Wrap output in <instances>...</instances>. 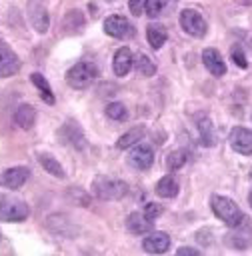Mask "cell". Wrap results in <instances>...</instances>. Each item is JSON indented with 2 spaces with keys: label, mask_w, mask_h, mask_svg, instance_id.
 Here are the masks:
<instances>
[{
  "label": "cell",
  "mask_w": 252,
  "mask_h": 256,
  "mask_svg": "<svg viewBox=\"0 0 252 256\" xmlns=\"http://www.w3.org/2000/svg\"><path fill=\"white\" fill-rule=\"evenodd\" d=\"M98 78V68L92 62H78L66 72V82L74 90H84L88 88L94 80Z\"/></svg>",
  "instance_id": "3"
},
{
  "label": "cell",
  "mask_w": 252,
  "mask_h": 256,
  "mask_svg": "<svg viewBox=\"0 0 252 256\" xmlns=\"http://www.w3.org/2000/svg\"><path fill=\"white\" fill-rule=\"evenodd\" d=\"M104 32L118 40H130V38H134L136 28L128 18H124L120 14H112L104 20Z\"/></svg>",
  "instance_id": "5"
},
{
  "label": "cell",
  "mask_w": 252,
  "mask_h": 256,
  "mask_svg": "<svg viewBox=\"0 0 252 256\" xmlns=\"http://www.w3.org/2000/svg\"><path fill=\"white\" fill-rule=\"evenodd\" d=\"M178 254H190V256H198V250H196V248H190V246H182V248H178Z\"/></svg>",
  "instance_id": "34"
},
{
  "label": "cell",
  "mask_w": 252,
  "mask_h": 256,
  "mask_svg": "<svg viewBox=\"0 0 252 256\" xmlns=\"http://www.w3.org/2000/svg\"><path fill=\"white\" fill-rule=\"evenodd\" d=\"M92 194L100 200H120L128 194V184L114 176H96L92 180Z\"/></svg>",
  "instance_id": "2"
},
{
  "label": "cell",
  "mask_w": 252,
  "mask_h": 256,
  "mask_svg": "<svg viewBox=\"0 0 252 256\" xmlns=\"http://www.w3.org/2000/svg\"><path fill=\"white\" fill-rule=\"evenodd\" d=\"M68 196L72 198L74 204H82V206H88V196H84V190L82 188H70L68 190Z\"/></svg>",
  "instance_id": "31"
},
{
  "label": "cell",
  "mask_w": 252,
  "mask_h": 256,
  "mask_svg": "<svg viewBox=\"0 0 252 256\" xmlns=\"http://www.w3.org/2000/svg\"><path fill=\"white\" fill-rule=\"evenodd\" d=\"M210 206H212V212L216 214L218 220H222L226 226L230 228H238L244 220V214L242 210L238 208V204L234 200H230L228 196H220V194H214L210 198Z\"/></svg>",
  "instance_id": "1"
},
{
  "label": "cell",
  "mask_w": 252,
  "mask_h": 256,
  "mask_svg": "<svg viewBox=\"0 0 252 256\" xmlns=\"http://www.w3.org/2000/svg\"><path fill=\"white\" fill-rule=\"evenodd\" d=\"M28 18H30V22H32L36 32H40V34L48 32L50 16H48V10L42 4V0H30L28 2Z\"/></svg>",
  "instance_id": "10"
},
{
  "label": "cell",
  "mask_w": 252,
  "mask_h": 256,
  "mask_svg": "<svg viewBox=\"0 0 252 256\" xmlns=\"http://www.w3.org/2000/svg\"><path fill=\"white\" fill-rule=\"evenodd\" d=\"M64 132L66 134H70L68 136V140H70V144L74 146V148H84V144H86V140H84V134H82V130H80V126L76 124V122H66V126H64Z\"/></svg>",
  "instance_id": "26"
},
{
  "label": "cell",
  "mask_w": 252,
  "mask_h": 256,
  "mask_svg": "<svg viewBox=\"0 0 252 256\" xmlns=\"http://www.w3.org/2000/svg\"><path fill=\"white\" fill-rule=\"evenodd\" d=\"M146 38H148V44H150L154 50H158V48L164 46V42H166V38H168V32H166V28H164L162 24L152 22V24L146 26Z\"/></svg>",
  "instance_id": "19"
},
{
  "label": "cell",
  "mask_w": 252,
  "mask_h": 256,
  "mask_svg": "<svg viewBox=\"0 0 252 256\" xmlns=\"http://www.w3.org/2000/svg\"><path fill=\"white\" fill-rule=\"evenodd\" d=\"M180 26L186 34H190L194 38H202L208 30L204 16L198 10H192V8H186V10L180 12Z\"/></svg>",
  "instance_id": "6"
},
{
  "label": "cell",
  "mask_w": 252,
  "mask_h": 256,
  "mask_svg": "<svg viewBox=\"0 0 252 256\" xmlns=\"http://www.w3.org/2000/svg\"><path fill=\"white\" fill-rule=\"evenodd\" d=\"M144 126H134V128H130L126 134H122L120 138H118V142H116V148L118 150H126V148H132L134 144H138L140 140H142V136H144Z\"/></svg>",
  "instance_id": "20"
},
{
  "label": "cell",
  "mask_w": 252,
  "mask_h": 256,
  "mask_svg": "<svg viewBox=\"0 0 252 256\" xmlns=\"http://www.w3.org/2000/svg\"><path fill=\"white\" fill-rule=\"evenodd\" d=\"M134 64V56L130 52V48H118L116 54H114V60H112V68H114V74L116 76H126L130 72Z\"/></svg>",
  "instance_id": "15"
},
{
  "label": "cell",
  "mask_w": 252,
  "mask_h": 256,
  "mask_svg": "<svg viewBox=\"0 0 252 256\" xmlns=\"http://www.w3.org/2000/svg\"><path fill=\"white\" fill-rule=\"evenodd\" d=\"M134 64H136V68H138V72H140L142 76H154V74H156V64H154L152 58L146 56V54H138Z\"/></svg>",
  "instance_id": "28"
},
{
  "label": "cell",
  "mask_w": 252,
  "mask_h": 256,
  "mask_svg": "<svg viewBox=\"0 0 252 256\" xmlns=\"http://www.w3.org/2000/svg\"><path fill=\"white\" fill-rule=\"evenodd\" d=\"M228 142L234 152L244 154V156L252 154V130H248L244 126H234L228 134Z\"/></svg>",
  "instance_id": "8"
},
{
  "label": "cell",
  "mask_w": 252,
  "mask_h": 256,
  "mask_svg": "<svg viewBox=\"0 0 252 256\" xmlns=\"http://www.w3.org/2000/svg\"><path fill=\"white\" fill-rule=\"evenodd\" d=\"M128 164L136 170H148L154 164V152L148 144H134L128 154Z\"/></svg>",
  "instance_id": "9"
},
{
  "label": "cell",
  "mask_w": 252,
  "mask_h": 256,
  "mask_svg": "<svg viewBox=\"0 0 252 256\" xmlns=\"http://www.w3.org/2000/svg\"><path fill=\"white\" fill-rule=\"evenodd\" d=\"M22 62L16 56V52L8 46V42L0 40V78H10L14 74H18Z\"/></svg>",
  "instance_id": "7"
},
{
  "label": "cell",
  "mask_w": 252,
  "mask_h": 256,
  "mask_svg": "<svg viewBox=\"0 0 252 256\" xmlns=\"http://www.w3.org/2000/svg\"><path fill=\"white\" fill-rule=\"evenodd\" d=\"M146 4H148V0H128V8L134 16H140L142 10L146 8Z\"/></svg>",
  "instance_id": "33"
},
{
  "label": "cell",
  "mask_w": 252,
  "mask_h": 256,
  "mask_svg": "<svg viewBox=\"0 0 252 256\" xmlns=\"http://www.w3.org/2000/svg\"><path fill=\"white\" fill-rule=\"evenodd\" d=\"M142 248L148 254H164L170 248V236L166 232H152L142 240Z\"/></svg>",
  "instance_id": "13"
},
{
  "label": "cell",
  "mask_w": 252,
  "mask_h": 256,
  "mask_svg": "<svg viewBox=\"0 0 252 256\" xmlns=\"http://www.w3.org/2000/svg\"><path fill=\"white\" fill-rule=\"evenodd\" d=\"M202 62L206 66V70L212 74V76H224L226 74V64H224V58L222 54L216 50V48H204L202 52Z\"/></svg>",
  "instance_id": "12"
},
{
  "label": "cell",
  "mask_w": 252,
  "mask_h": 256,
  "mask_svg": "<svg viewBox=\"0 0 252 256\" xmlns=\"http://www.w3.org/2000/svg\"><path fill=\"white\" fill-rule=\"evenodd\" d=\"M144 214H146V218H150L152 222L162 214V206L160 204H156V202H148L146 204V208H144Z\"/></svg>",
  "instance_id": "32"
},
{
  "label": "cell",
  "mask_w": 252,
  "mask_h": 256,
  "mask_svg": "<svg viewBox=\"0 0 252 256\" xmlns=\"http://www.w3.org/2000/svg\"><path fill=\"white\" fill-rule=\"evenodd\" d=\"M14 122L22 130H30L36 122V108L32 104H20L14 112Z\"/></svg>",
  "instance_id": "16"
},
{
  "label": "cell",
  "mask_w": 252,
  "mask_h": 256,
  "mask_svg": "<svg viewBox=\"0 0 252 256\" xmlns=\"http://www.w3.org/2000/svg\"><path fill=\"white\" fill-rule=\"evenodd\" d=\"M174 6H176V0H148L144 12H146L150 18H158V16H162V14H168Z\"/></svg>",
  "instance_id": "22"
},
{
  "label": "cell",
  "mask_w": 252,
  "mask_h": 256,
  "mask_svg": "<svg viewBox=\"0 0 252 256\" xmlns=\"http://www.w3.org/2000/svg\"><path fill=\"white\" fill-rule=\"evenodd\" d=\"M46 228H48L50 232H54V234L62 236V238H70V236H74V234H72L70 230H66V228H72V230H76L74 222H72L68 216H64V214H56V216H50V218L46 220Z\"/></svg>",
  "instance_id": "14"
},
{
  "label": "cell",
  "mask_w": 252,
  "mask_h": 256,
  "mask_svg": "<svg viewBox=\"0 0 252 256\" xmlns=\"http://www.w3.org/2000/svg\"><path fill=\"white\" fill-rule=\"evenodd\" d=\"M30 214V208L24 200L8 196V194H0V220L4 222H22L26 220Z\"/></svg>",
  "instance_id": "4"
},
{
  "label": "cell",
  "mask_w": 252,
  "mask_h": 256,
  "mask_svg": "<svg viewBox=\"0 0 252 256\" xmlns=\"http://www.w3.org/2000/svg\"><path fill=\"white\" fill-rule=\"evenodd\" d=\"M186 160H188V154H186V150H174V152H170L168 156H166V168L172 172V170H180L184 164H186Z\"/></svg>",
  "instance_id": "27"
},
{
  "label": "cell",
  "mask_w": 252,
  "mask_h": 256,
  "mask_svg": "<svg viewBox=\"0 0 252 256\" xmlns=\"http://www.w3.org/2000/svg\"><path fill=\"white\" fill-rule=\"evenodd\" d=\"M178 182L174 176H162L156 184V194L162 196V198H174L178 194Z\"/></svg>",
  "instance_id": "25"
},
{
  "label": "cell",
  "mask_w": 252,
  "mask_h": 256,
  "mask_svg": "<svg viewBox=\"0 0 252 256\" xmlns=\"http://www.w3.org/2000/svg\"><path fill=\"white\" fill-rule=\"evenodd\" d=\"M248 204H250V208H252V192L248 194Z\"/></svg>",
  "instance_id": "35"
},
{
  "label": "cell",
  "mask_w": 252,
  "mask_h": 256,
  "mask_svg": "<svg viewBox=\"0 0 252 256\" xmlns=\"http://www.w3.org/2000/svg\"><path fill=\"white\" fill-rule=\"evenodd\" d=\"M0 238H2V234H0Z\"/></svg>",
  "instance_id": "36"
},
{
  "label": "cell",
  "mask_w": 252,
  "mask_h": 256,
  "mask_svg": "<svg viewBox=\"0 0 252 256\" xmlns=\"http://www.w3.org/2000/svg\"><path fill=\"white\" fill-rule=\"evenodd\" d=\"M30 176V170L26 166H14V168H8L0 174V186L8 188V190H18Z\"/></svg>",
  "instance_id": "11"
},
{
  "label": "cell",
  "mask_w": 252,
  "mask_h": 256,
  "mask_svg": "<svg viewBox=\"0 0 252 256\" xmlns=\"http://www.w3.org/2000/svg\"><path fill=\"white\" fill-rule=\"evenodd\" d=\"M230 56H232V60H234V64L238 66V68H248V58H246V54H244V48L242 46H232V50H230Z\"/></svg>",
  "instance_id": "30"
},
{
  "label": "cell",
  "mask_w": 252,
  "mask_h": 256,
  "mask_svg": "<svg viewBox=\"0 0 252 256\" xmlns=\"http://www.w3.org/2000/svg\"><path fill=\"white\" fill-rule=\"evenodd\" d=\"M86 20H84V14L80 10H68L66 16L62 18V32L66 34H76L84 28Z\"/></svg>",
  "instance_id": "18"
},
{
  "label": "cell",
  "mask_w": 252,
  "mask_h": 256,
  "mask_svg": "<svg viewBox=\"0 0 252 256\" xmlns=\"http://www.w3.org/2000/svg\"><path fill=\"white\" fill-rule=\"evenodd\" d=\"M30 82H32V84L38 88L40 98H42L46 104H54V92H52L50 84L46 82V78H44L40 72H32V74H30Z\"/></svg>",
  "instance_id": "21"
},
{
  "label": "cell",
  "mask_w": 252,
  "mask_h": 256,
  "mask_svg": "<svg viewBox=\"0 0 252 256\" xmlns=\"http://www.w3.org/2000/svg\"><path fill=\"white\" fill-rule=\"evenodd\" d=\"M38 162H40V166H42L48 174H52V176H56V178H64V168H62V164H60L52 154L40 152V154H38Z\"/></svg>",
  "instance_id": "23"
},
{
  "label": "cell",
  "mask_w": 252,
  "mask_h": 256,
  "mask_svg": "<svg viewBox=\"0 0 252 256\" xmlns=\"http://www.w3.org/2000/svg\"><path fill=\"white\" fill-rule=\"evenodd\" d=\"M106 116L116 120V122H122V120L128 118V110H126V106L122 102H110L106 106Z\"/></svg>",
  "instance_id": "29"
},
{
  "label": "cell",
  "mask_w": 252,
  "mask_h": 256,
  "mask_svg": "<svg viewBox=\"0 0 252 256\" xmlns=\"http://www.w3.org/2000/svg\"><path fill=\"white\" fill-rule=\"evenodd\" d=\"M126 228L132 232V234H146L152 230V220L146 218L144 212H132L128 218H126Z\"/></svg>",
  "instance_id": "17"
},
{
  "label": "cell",
  "mask_w": 252,
  "mask_h": 256,
  "mask_svg": "<svg viewBox=\"0 0 252 256\" xmlns=\"http://www.w3.org/2000/svg\"><path fill=\"white\" fill-rule=\"evenodd\" d=\"M198 132H200V142L202 146H214L216 138H214V128H212V120L208 116L198 118Z\"/></svg>",
  "instance_id": "24"
}]
</instances>
